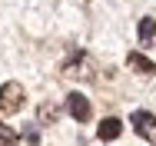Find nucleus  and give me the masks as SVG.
Listing matches in <instances>:
<instances>
[{
  "label": "nucleus",
  "instance_id": "nucleus-2",
  "mask_svg": "<svg viewBox=\"0 0 156 146\" xmlns=\"http://www.w3.org/2000/svg\"><path fill=\"white\" fill-rule=\"evenodd\" d=\"M129 123H133V130L146 140V143H156V116L153 113H146V110H136L133 116H129Z\"/></svg>",
  "mask_w": 156,
  "mask_h": 146
},
{
  "label": "nucleus",
  "instance_id": "nucleus-1",
  "mask_svg": "<svg viewBox=\"0 0 156 146\" xmlns=\"http://www.w3.org/2000/svg\"><path fill=\"white\" fill-rule=\"evenodd\" d=\"M23 87L17 83V80H7L3 87H0V116H10V113H17L20 106H23Z\"/></svg>",
  "mask_w": 156,
  "mask_h": 146
},
{
  "label": "nucleus",
  "instance_id": "nucleus-7",
  "mask_svg": "<svg viewBox=\"0 0 156 146\" xmlns=\"http://www.w3.org/2000/svg\"><path fill=\"white\" fill-rule=\"evenodd\" d=\"M57 116H60V106L40 103V110H37V119H40V123H57Z\"/></svg>",
  "mask_w": 156,
  "mask_h": 146
},
{
  "label": "nucleus",
  "instance_id": "nucleus-9",
  "mask_svg": "<svg viewBox=\"0 0 156 146\" xmlns=\"http://www.w3.org/2000/svg\"><path fill=\"white\" fill-rule=\"evenodd\" d=\"M27 143H30V146H40V133H37V126H27Z\"/></svg>",
  "mask_w": 156,
  "mask_h": 146
},
{
  "label": "nucleus",
  "instance_id": "nucleus-8",
  "mask_svg": "<svg viewBox=\"0 0 156 146\" xmlns=\"http://www.w3.org/2000/svg\"><path fill=\"white\" fill-rule=\"evenodd\" d=\"M0 143H3V146H17V133H13V130H7L3 123H0Z\"/></svg>",
  "mask_w": 156,
  "mask_h": 146
},
{
  "label": "nucleus",
  "instance_id": "nucleus-5",
  "mask_svg": "<svg viewBox=\"0 0 156 146\" xmlns=\"http://www.w3.org/2000/svg\"><path fill=\"white\" fill-rule=\"evenodd\" d=\"M126 60H129V66H133L136 73H143V77H153V73H156V63H153V60H146L140 50H133Z\"/></svg>",
  "mask_w": 156,
  "mask_h": 146
},
{
  "label": "nucleus",
  "instance_id": "nucleus-6",
  "mask_svg": "<svg viewBox=\"0 0 156 146\" xmlns=\"http://www.w3.org/2000/svg\"><path fill=\"white\" fill-rule=\"evenodd\" d=\"M153 40H156V20L153 17H143V20H140V43L150 47Z\"/></svg>",
  "mask_w": 156,
  "mask_h": 146
},
{
  "label": "nucleus",
  "instance_id": "nucleus-4",
  "mask_svg": "<svg viewBox=\"0 0 156 146\" xmlns=\"http://www.w3.org/2000/svg\"><path fill=\"white\" fill-rule=\"evenodd\" d=\"M120 133H123V123L116 116H106L100 126H96V136L103 140V143H113V140H120Z\"/></svg>",
  "mask_w": 156,
  "mask_h": 146
},
{
  "label": "nucleus",
  "instance_id": "nucleus-3",
  "mask_svg": "<svg viewBox=\"0 0 156 146\" xmlns=\"http://www.w3.org/2000/svg\"><path fill=\"white\" fill-rule=\"evenodd\" d=\"M66 110H70V116L76 119V123H87V119L93 116V106H90V100L83 93H70L66 96Z\"/></svg>",
  "mask_w": 156,
  "mask_h": 146
}]
</instances>
